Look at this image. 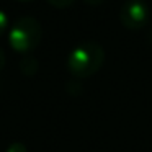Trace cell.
Wrapping results in <instances>:
<instances>
[{"instance_id":"obj_1","label":"cell","mask_w":152,"mask_h":152,"mask_svg":"<svg viewBox=\"0 0 152 152\" xmlns=\"http://www.w3.org/2000/svg\"><path fill=\"white\" fill-rule=\"evenodd\" d=\"M105 62V51L96 43H82L70 51L67 69L74 77L87 79L100 70Z\"/></svg>"},{"instance_id":"obj_2","label":"cell","mask_w":152,"mask_h":152,"mask_svg":"<svg viewBox=\"0 0 152 152\" xmlns=\"http://www.w3.org/2000/svg\"><path fill=\"white\" fill-rule=\"evenodd\" d=\"M43 28L33 17H21L10 26L8 43L18 53H30L41 43Z\"/></svg>"},{"instance_id":"obj_3","label":"cell","mask_w":152,"mask_h":152,"mask_svg":"<svg viewBox=\"0 0 152 152\" xmlns=\"http://www.w3.org/2000/svg\"><path fill=\"white\" fill-rule=\"evenodd\" d=\"M151 20V8L142 0H128L119 10V21L128 30H141Z\"/></svg>"},{"instance_id":"obj_4","label":"cell","mask_w":152,"mask_h":152,"mask_svg":"<svg viewBox=\"0 0 152 152\" xmlns=\"http://www.w3.org/2000/svg\"><path fill=\"white\" fill-rule=\"evenodd\" d=\"M7 31H10V17L7 12L0 10V36L5 34Z\"/></svg>"},{"instance_id":"obj_5","label":"cell","mask_w":152,"mask_h":152,"mask_svg":"<svg viewBox=\"0 0 152 152\" xmlns=\"http://www.w3.org/2000/svg\"><path fill=\"white\" fill-rule=\"evenodd\" d=\"M48 4L56 8H67L74 4V0H48Z\"/></svg>"},{"instance_id":"obj_6","label":"cell","mask_w":152,"mask_h":152,"mask_svg":"<svg viewBox=\"0 0 152 152\" xmlns=\"http://www.w3.org/2000/svg\"><path fill=\"white\" fill-rule=\"evenodd\" d=\"M7 152H28V151H26V145L25 144H21V142H13V144L7 149Z\"/></svg>"},{"instance_id":"obj_7","label":"cell","mask_w":152,"mask_h":152,"mask_svg":"<svg viewBox=\"0 0 152 152\" xmlns=\"http://www.w3.org/2000/svg\"><path fill=\"white\" fill-rule=\"evenodd\" d=\"M87 5H90V7H96V5H102L105 0H83Z\"/></svg>"},{"instance_id":"obj_8","label":"cell","mask_w":152,"mask_h":152,"mask_svg":"<svg viewBox=\"0 0 152 152\" xmlns=\"http://www.w3.org/2000/svg\"><path fill=\"white\" fill-rule=\"evenodd\" d=\"M4 67H5V53L0 49V72L4 70Z\"/></svg>"},{"instance_id":"obj_9","label":"cell","mask_w":152,"mask_h":152,"mask_svg":"<svg viewBox=\"0 0 152 152\" xmlns=\"http://www.w3.org/2000/svg\"><path fill=\"white\" fill-rule=\"evenodd\" d=\"M147 39H149V43H151V46H152V25H151V28H149V33H147Z\"/></svg>"},{"instance_id":"obj_10","label":"cell","mask_w":152,"mask_h":152,"mask_svg":"<svg viewBox=\"0 0 152 152\" xmlns=\"http://www.w3.org/2000/svg\"><path fill=\"white\" fill-rule=\"evenodd\" d=\"M20 2H30V0H20Z\"/></svg>"}]
</instances>
